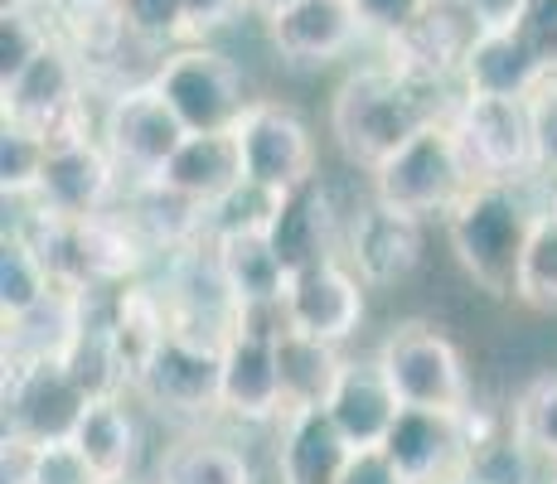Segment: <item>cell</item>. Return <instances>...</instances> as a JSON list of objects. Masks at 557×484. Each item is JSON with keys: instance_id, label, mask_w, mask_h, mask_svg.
I'll return each instance as SVG.
<instances>
[{"instance_id": "d4e9b609", "label": "cell", "mask_w": 557, "mask_h": 484, "mask_svg": "<svg viewBox=\"0 0 557 484\" xmlns=\"http://www.w3.org/2000/svg\"><path fill=\"white\" fill-rule=\"evenodd\" d=\"M73 92H78L73 63L49 45L15 83H5V122L35 126V132H45L53 141L63 132V112L73 107Z\"/></svg>"}, {"instance_id": "7c38bea8", "label": "cell", "mask_w": 557, "mask_h": 484, "mask_svg": "<svg viewBox=\"0 0 557 484\" xmlns=\"http://www.w3.org/2000/svg\"><path fill=\"white\" fill-rule=\"evenodd\" d=\"M116 175L122 170H116V160L107 156L102 141L59 136V141H49V165L35 189V203L49 219H69V223L102 219V213H112Z\"/></svg>"}, {"instance_id": "ac0fdd59", "label": "cell", "mask_w": 557, "mask_h": 484, "mask_svg": "<svg viewBox=\"0 0 557 484\" xmlns=\"http://www.w3.org/2000/svg\"><path fill=\"white\" fill-rule=\"evenodd\" d=\"M325 417L355 450H373L388 440L393 422L403 417V402L393 393V383L383 378L379 359H345V373L330 393Z\"/></svg>"}, {"instance_id": "836d02e7", "label": "cell", "mask_w": 557, "mask_h": 484, "mask_svg": "<svg viewBox=\"0 0 557 484\" xmlns=\"http://www.w3.org/2000/svg\"><path fill=\"white\" fill-rule=\"evenodd\" d=\"M116 15L146 45H170L180 29H189L185 0H116Z\"/></svg>"}, {"instance_id": "e575fe53", "label": "cell", "mask_w": 557, "mask_h": 484, "mask_svg": "<svg viewBox=\"0 0 557 484\" xmlns=\"http://www.w3.org/2000/svg\"><path fill=\"white\" fill-rule=\"evenodd\" d=\"M29 484H102V475L73 440H49L29 446Z\"/></svg>"}, {"instance_id": "484cf974", "label": "cell", "mask_w": 557, "mask_h": 484, "mask_svg": "<svg viewBox=\"0 0 557 484\" xmlns=\"http://www.w3.org/2000/svg\"><path fill=\"white\" fill-rule=\"evenodd\" d=\"M73 446L88 456V466L102 480L136 475V466H141V422H136L132 402L126 397H92L78 432H73Z\"/></svg>"}, {"instance_id": "44dd1931", "label": "cell", "mask_w": 557, "mask_h": 484, "mask_svg": "<svg viewBox=\"0 0 557 484\" xmlns=\"http://www.w3.org/2000/svg\"><path fill=\"white\" fill-rule=\"evenodd\" d=\"M460 69L470 97H533L548 73L519 29H475Z\"/></svg>"}, {"instance_id": "ab89813d", "label": "cell", "mask_w": 557, "mask_h": 484, "mask_svg": "<svg viewBox=\"0 0 557 484\" xmlns=\"http://www.w3.org/2000/svg\"><path fill=\"white\" fill-rule=\"evenodd\" d=\"M533 126H539V165L557 170V83L533 97Z\"/></svg>"}, {"instance_id": "5bb4252c", "label": "cell", "mask_w": 557, "mask_h": 484, "mask_svg": "<svg viewBox=\"0 0 557 484\" xmlns=\"http://www.w3.org/2000/svg\"><path fill=\"white\" fill-rule=\"evenodd\" d=\"M185 126L180 116L170 112V102L151 88H132L122 92L112 107H107V122H102V146L107 156L116 160V170L136 175L141 185H156V175L170 165L180 146H185Z\"/></svg>"}, {"instance_id": "4fadbf2b", "label": "cell", "mask_w": 557, "mask_h": 484, "mask_svg": "<svg viewBox=\"0 0 557 484\" xmlns=\"http://www.w3.org/2000/svg\"><path fill=\"white\" fill-rule=\"evenodd\" d=\"M363 290L369 286L359 282V272L345 257H325V262H315V266H301V272L286 282L282 315H286V325L301 330V335H315V339L345 349V344L359 335L363 310H369Z\"/></svg>"}, {"instance_id": "9c48e42d", "label": "cell", "mask_w": 557, "mask_h": 484, "mask_svg": "<svg viewBox=\"0 0 557 484\" xmlns=\"http://www.w3.org/2000/svg\"><path fill=\"white\" fill-rule=\"evenodd\" d=\"M243 146V175L262 189L292 194L315 179V136L306 116L286 102H248L243 122L233 126Z\"/></svg>"}, {"instance_id": "f546056e", "label": "cell", "mask_w": 557, "mask_h": 484, "mask_svg": "<svg viewBox=\"0 0 557 484\" xmlns=\"http://www.w3.org/2000/svg\"><path fill=\"white\" fill-rule=\"evenodd\" d=\"M519 306L539 310V315H557V203H548L533 223L519 272Z\"/></svg>"}, {"instance_id": "b9f144b4", "label": "cell", "mask_w": 557, "mask_h": 484, "mask_svg": "<svg viewBox=\"0 0 557 484\" xmlns=\"http://www.w3.org/2000/svg\"><path fill=\"white\" fill-rule=\"evenodd\" d=\"M252 0H185L189 29H219L228 20H238V10H248Z\"/></svg>"}, {"instance_id": "f35d334b", "label": "cell", "mask_w": 557, "mask_h": 484, "mask_svg": "<svg viewBox=\"0 0 557 484\" xmlns=\"http://www.w3.org/2000/svg\"><path fill=\"white\" fill-rule=\"evenodd\" d=\"M339 484H407V480H403V470L388 460V450L373 446V450H355V456H349Z\"/></svg>"}, {"instance_id": "74e56055", "label": "cell", "mask_w": 557, "mask_h": 484, "mask_svg": "<svg viewBox=\"0 0 557 484\" xmlns=\"http://www.w3.org/2000/svg\"><path fill=\"white\" fill-rule=\"evenodd\" d=\"M519 29L523 39H529V49L543 59V69H557V0H529L519 15Z\"/></svg>"}, {"instance_id": "ba28073f", "label": "cell", "mask_w": 557, "mask_h": 484, "mask_svg": "<svg viewBox=\"0 0 557 484\" xmlns=\"http://www.w3.org/2000/svg\"><path fill=\"white\" fill-rule=\"evenodd\" d=\"M156 92L170 102V112L180 116L189 136L209 132H233L248 112L243 102V78L223 53L213 49H180L165 59V69L156 73Z\"/></svg>"}, {"instance_id": "d6a6232c", "label": "cell", "mask_w": 557, "mask_h": 484, "mask_svg": "<svg viewBox=\"0 0 557 484\" xmlns=\"http://www.w3.org/2000/svg\"><path fill=\"white\" fill-rule=\"evenodd\" d=\"M509 426L543 466L557 470V373H543V378H533L523 387L519 402H513Z\"/></svg>"}, {"instance_id": "7402d4cb", "label": "cell", "mask_w": 557, "mask_h": 484, "mask_svg": "<svg viewBox=\"0 0 557 484\" xmlns=\"http://www.w3.org/2000/svg\"><path fill=\"white\" fill-rule=\"evenodd\" d=\"M276 373H282V417L325 412L330 393H335L339 373H345V353H339V344H325L282 325V335H276Z\"/></svg>"}, {"instance_id": "8d00e7d4", "label": "cell", "mask_w": 557, "mask_h": 484, "mask_svg": "<svg viewBox=\"0 0 557 484\" xmlns=\"http://www.w3.org/2000/svg\"><path fill=\"white\" fill-rule=\"evenodd\" d=\"M359 10V25L363 29H379V35H407L417 20L432 10V0H355Z\"/></svg>"}, {"instance_id": "277c9868", "label": "cell", "mask_w": 557, "mask_h": 484, "mask_svg": "<svg viewBox=\"0 0 557 484\" xmlns=\"http://www.w3.org/2000/svg\"><path fill=\"white\" fill-rule=\"evenodd\" d=\"M379 369L393 383L403 407L417 412H446V417H466L470 412V373L466 359L451 339L426 320H403L393 325L379 344Z\"/></svg>"}, {"instance_id": "ffe728a7", "label": "cell", "mask_w": 557, "mask_h": 484, "mask_svg": "<svg viewBox=\"0 0 557 484\" xmlns=\"http://www.w3.org/2000/svg\"><path fill=\"white\" fill-rule=\"evenodd\" d=\"M355 0H296L292 10L272 15V45L292 63H330L359 35Z\"/></svg>"}, {"instance_id": "2e32d148", "label": "cell", "mask_w": 557, "mask_h": 484, "mask_svg": "<svg viewBox=\"0 0 557 484\" xmlns=\"http://www.w3.org/2000/svg\"><path fill=\"white\" fill-rule=\"evenodd\" d=\"M383 450L403 470L407 484H451L470 460V412L446 417V412L403 407V417L393 422Z\"/></svg>"}, {"instance_id": "ee69618b", "label": "cell", "mask_w": 557, "mask_h": 484, "mask_svg": "<svg viewBox=\"0 0 557 484\" xmlns=\"http://www.w3.org/2000/svg\"><path fill=\"white\" fill-rule=\"evenodd\" d=\"M102 484H146V480H136V475H122V480H102Z\"/></svg>"}, {"instance_id": "5b68a950", "label": "cell", "mask_w": 557, "mask_h": 484, "mask_svg": "<svg viewBox=\"0 0 557 484\" xmlns=\"http://www.w3.org/2000/svg\"><path fill=\"white\" fill-rule=\"evenodd\" d=\"M282 325V306L238 310V325L223 339V417L243 426L282 422V373H276Z\"/></svg>"}, {"instance_id": "d590c367", "label": "cell", "mask_w": 557, "mask_h": 484, "mask_svg": "<svg viewBox=\"0 0 557 484\" xmlns=\"http://www.w3.org/2000/svg\"><path fill=\"white\" fill-rule=\"evenodd\" d=\"M45 49H49L45 29L25 10H5V20H0V83H15Z\"/></svg>"}, {"instance_id": "52a82bcc", "label": "cell", "mask_w": 557, "mask_h": 484, "mask_svg": "<svg viewBox=\"0 0 557 484\" xmlns=\"http://www.w3.org/2000/svg\"><path fill=\"white\" fill-rule=\"evenodd\" d=\"M460 141L480 179H509L523 185L539 165V126H533V97H466L460 107Z\"/></svg>"}, {"instance_id": "6da1fadb", "label": "cell", "mask_w": 557, "mask_h": 484, "mask_svg": "<svg viewBox=\"0 0 557 484\" xmlns=\"http://www.w3.org/2000/svg\"><path fill=\"white\" fill-rule=\"evenodd\" d=\"M548 199H533V185L509 179H480L466 199L446 213V243H451L460 272L485 290L490 300H519V272L529 252L533 223Z\"/></svg>"}, {"instance_id": "83f0119b", "label": "cell", "mask_w": 557, "mask_h": 484, "mask_svg": "<svg viewBox=\"0 0 557 484\" xmlns=\"http://www.w3.org/2000/svg\"><path fill=\"white\" fill-rule=\"evenodd\" d=\"M53 290H59V282H53L45 252L25 233H5V243H0V315H25L39 300H49Z\"/></svg>"}, {"instance_id": "f6af8a7d", "label": "cell", "mask_w": 557, "mask_h": 484, "mask_svg": "<svg viewBox=\"0 0 557 484\" xmlns=\"http://www.w3.org/2000/svg\"><path fill=\"white\" fill-rule=\"evenodd\" d=\"M451 484H480V480H475V475H466V470H460V475H456Z\"/></svg>"}, {"instance_id": "9a60e30c", "label": "cell", "mask_w": 557, "mask_h": 484, "mask_svg": "<svg viewBox=\"0 0 557 484\" xmlns=\"http://www.w3.org/2000/svg\"><path fill=\"white\" fill-rule=\"evenodd\" d=\"M349 213L355 209H339L325 175H315V179H306L301 189L282 194V209H276L272 228H267V243H272L276 262L286 266V276H296L301 266L325 262V257H339Z\"/></svg>"}, {"instance_id": "7a4b0ae2", "label": "cell", "mask_w": 557, "mask_h": 484, "mask_svg": "<svg viewBox=\"0 0 557 484\" xmlns=\"http://www.w3.org/2000/svg\"><path fill=\"white\" fill-rule=\"evenodd\" d=\"M432 83L412 78L403 69H363L339 83L330 102V132L349 165L379 170L398 146L412 141L422 126L436 122V107L426 102Z\"/></svg>"}, {"instance_id": "cb8c5ba5", "label": "cell", "mask_w": 557, "mask_h": 484, "mask_svg": "<svg viewBox=\"0 0 557 484\" xmlns=\"http://www.w3.org/2000/svg\"><path fill=\"white\" fill-rule=\"evenodd\" d=\"M213 266H219L223 286H228L233 306L238 310H267V306H282L286 296V266L276 262L272 243L267 233H233V238H213L209 243Z\"/></svg>"}, {"instance_id": "3957f363", "label": "cell", "mask_w": 557, "mask_h": 484, "mask_svg": "<svg viewBox=\"0 0 557 484\" xmlns=\"http://www.w3.org/2000/svg\"><path fill=\"white\" fill-rule=\"evenodd\" d=\"M480 185L475 165L466 156L456 126L432 122L412 136L407 146H398L379 170L369 175L373 199L393 203V209L412 213V219H446L470 189Z\"/></svg>"}, {"instance_id": "bcb514c9", "label": "cell", "mask_w": 557, "mask_h": 484, "mask_svg": "<svg viewBox=\"0 0 557 484\" xmlns=\"http://www.w3.org/2000/svg\"><path fill=\"white\" fill-rule=\"evenodd\" d=\"M553 484H557V470H553Z\"/></svg>"}, {"instance_id": "603a6c76", "label": "cell", "mask_w": 557, "mask_h": 484, "mask_svg": "<svg viewBox=\"0 0 557 484\" xmlns=\"http://www.w3.org/2000/svg\"><path fill=\"white\" fill-rule=\"evenodd\" d=\"M349 456L355 446L335 432L325 412L282 417V440H276V480L282 484H339Z\"/></svg>"}, {"instance_id": "30bf717a", "label": "cell", "mask_w": 557, "mask_h": 484, "mask_svg": "<svg viewBox=\"0 0 557 484\" xmlns=\"http://www.w3.org/2000/svg\"><path fill=\"white\" fill-rule=\"evenodd\" d=\"M339 257L355 266L359 282L369 290L403 286L422 266V219L373 199V189H369V199L355 203V213H349Z\"/></svg>"}, {"instance_id": "1f68e13d", "label": "cell", "mask_w": 557, "mask_h": 484, "mask_svg": "<svg viewBox=\"0 0 557 484\" xmlns=\"http://www.w3.org/2000/svg\"><path fill=\"white\" fill-rule=\"evenodd\" d=\"M282 209V194L276 189H262L252 179H243L233 194H223L209 213H203V238H233V233H267Z\"/></svg>"}, {"instance_id": "4316f807", "label": "cell", "mask_w": 557, "mask_h": 484, "mask_svg": "<svg viewBox=\"0 0 557 484\" xmlns=\"http://www.w3.org/2000/svg\"><path fill=\"white\" fill-rule=\"evenodd\" d=\"M156 484H257V475L238 446L213 440V436H195L160 456Z\"/></svg>"}, {"instance_id": "d6986e66", "label": "cell", "mask_w": 557, "mask_h": 484, "mask_svg": "<svg viewBox=\"0 0 557 484\" xmlns=\"http://www.w3.org/2000/svg\"><path fill=\"white\" fill-rule=\"evenodd\" d=\"M92 315V296L59 286L35 310L5 320V369H35V363H63L73 339Z\"/></svg>"}, {"instance_id": "f1b7e54d", "label": "cell", "mask_w": 557, "mask_h": 484, "mask_svg": "<svg viewBox=\"0 0 557 484\" xmlns=\"http://www.w3.org/2000/svg\"><path fill=\"white\" fill-rule=\"evenodd\" d=\"M475 412V407H470ZM543 460L533 456L519 440V432H475L470 426V460L466 475H475L480 484H539Z\"/></svg>"}, {"instance_id": "e0dca14e", "label": "cell", "mask_w": 557, "mask_h": 484, "mask_svg": "<svg viewBox=\"0 0 557 484\" xmlns=\"http://www.w3.org/2000/svg\"><path fill=\"white\" fill-rule=\"evenodd\" d=\"M243 146L238 132H209V136H185V146L170 156V165L156 175V185L175 199H185L189 209L209 213L223 194L243 185Z\"/></svg>"}, {"instance_id": "8fae6325", "label": "cell", "mask_w": 557, "mask_h": 484, "mask_svg": "<svg viewBox=\"0 0 557 484\" xmlns=\"http://www.w3.org/2000/svg\"><path fill=\"white\" fill-rule=\"evenodd\" d=\"M92 397L73 383L63 363H35V369H5V440L49 446L73 440Z\"/></svg>"}, {"instance_id": "8992f818", "label": "cell", "mask_w": 557, "mask_h": 484, "mask_svg": "<svg viewBox=\"0 0 557 484\" xmlns=\"http://www.w3.org/2000/svg\"><path fill=\"white\" fill-rule=\"evenodd\" d=\"M170 417H213L223 412V344L170 330L132 387Z\"/></svg>"}, {"instance_id": "60d3db41", "label": "cell", "mask_w": 557, "mask_h": 484, "mask_svg": "<svg viewBox=\"0 0 557 484\" xmlns=\"http://www.w3.org/2000/svg\"><path fill=\"white\" fill-rule=\"evenodd\" d=\"M529 0H466V15L475 29H513Z\"/></svg>"}, {"instance_id": "4dcf8cb0", "label": "cell", "mask_w": 557, "mask_h": 484, "mask_svg": "<svg viewBox=\"0 0 557 484\" xmlns=\"http://www.w3.org/2000/svg\"><path fill=\"white\" fill-rule=\"evenodd\" d=\"M45 165H49V136L35 132V126L5 122V132H0V189H5V199H35Z\"/></svg>"}, {"instance_id": "7bdbcfd3", "label": "cell", "mask_w": 557, "mask_h": 484, "mask_svg": "<svg viewBox=\"0 0 557 484\" xmlns=\"http://www.w3.org/2000/svg\"><path fill=\"white\" fill-rule=\"evenodd\" d=\"M257 10H267V15H282V10H292L296 0H252Z\"/></svg>"}]
</instances>
